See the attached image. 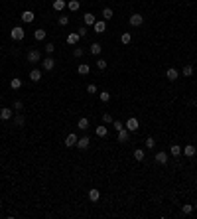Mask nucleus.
<instances>
[{
    "label": "nucleus",
    "instance_id": "nucleus-1",
    "mask_svg": "<svg viewBox=\"0 0 197 219\" xmlns=\"http://www.w3.org/2000/svg\"><path fill=\"white\" fill-rule=\"evenodd\" d=\"M24 36H26V32L24 28H20V26H16V28L10 30V38L16 40V42H20V40H24Z\"/></svg>",
    "mask_w": 197,
    "mask_h": 219
},
{
    "label": "nucleus",
    "instance_id": "nucleus-27",
    "mask_svg": "<svg viewBox=\"0 0 197 219\" xmlns=\"http://www.w3.org/2000/svg\"><path fill=\"white\" fill-rule=\"evenodd\" d=\"M144 150H142V148H136L134 150V160H138V162H142V160H144Z\"/></svg>",
    "mask_w": 197,
    "mask_h": 219
},
{
    "label": "nucleus",
    "instance_id": "nucleus-40",
    "mask_svg": "<svg viewBox=\"0 0 197 219\" xmlns=\"http://www.w3.org/2000/svg\"><path fill=\"white\" fill-rule=\"evenodd\" d=\"M22 109H24L22 101H14V111H22Z\"/></svg>",
    "mask_w": 197,
    "mask_h": 219
},
{
    "label": "nucleus",
    "instance_id": "nucleus-25",
    "mask_svg": "<svg viewBox=\"0 0 197 219\" xmlns=\"http://www.w3.org/2000/svg\"><path fill=\"white\" fill-rule=\"evenodd\" d=\"M67 8L71 10V12H77V10H79V0H69V2H67Z\"/></svg>",
    "mask_w": 197,
    "mask_h": 219
},
{
    "label": "nucleus",
    "instance_id": "nucleus-28",
    "mask_svg": "<svg viewBox=\"0 0 197 219\" xmlns=\"http://www.w3.org/2000/svg\"><path fill=\"white\" fill-rule=\"evenodd\" d=\"M120 42H122V44H130V42H132V36H130V32H124V34H122L120 36Z\"/></svg>",
    "mask_w": 197,
    "mask_h": 219
},
{
    "label": "nucleus",
    "instance_id": "nucleus-13",
    "mask_svg": "<svg viewBox=\"0 0 197 219\" xmlns=\"http://www.w3.org/2000/svg\"><path fill=\"white\" fill-rule=\"evenodd\" d=\"M30 79L34 83H38L40 79H41V71H40V69H32V71H30Z\"/></svg>",
    "mask_w": 197,
    "mask_h": 219
},
{
    "label": "nucleus",
    "instance_id": "nucleus-31",
    "mask_svg": "<svg viewBox=\"0 0 197 219\" xmlns=\"http://www.w3.org/2000/svg\"><path fill=\"white\" fill-rule=\"evenodd\" d=\"M113 16H114V12H113L110 8H105V10H103V18H105V22H106V20H110Z\"/></svg>",
    "mask_w": 197,
    "mask_h": 219
},
{
    "label": "nucleus",
    "instance_id": "nucleus-5",
    "mask_svg": "<svg viewBox=\"0 0 197 219\" xmlns=\"http://www.w3.org/2000/svg\"><path fill=\"white\" fill-rule=\"evenodd\" d=\"M93 28H95L97 34H105V32H106V22H105V20H97V22L93 24Z\"/></svg>",
    "mask_w": 197,
    "mask_h": 219
},
{
    "label": "nucleus",
    "instance_id": "nucleus-23",
    "mask_svg": "<svg viewBox=\"0 0 197 219\" xmlns=\"http://www.w3.org/2000/svg\"><path fill=\"white\" fill-rule=\"evenodd\" d=\"M99 197H101L99 190H89V199H91V201H99Z\"/></svg>",
    "mask_w": 197,
    "mask_h": 219
},
{
    "label": "nucleus",
    "instance_id": "nucleus-12",
    "mask_svg": "<svg viewBox=\"0 0 197 219\" xmlns=\"http://www.w3.org/2000/svg\"><path fill=\"white\" fill-rule=\"evenodd\" d=\"M75 144H77V134H73V132H71V134H67V138H65V146L69 148V146H75Z\"/></svg>",
    "mask_w": 197,
    "mask_h": 219
},
{
    "label": "nucleus",
    "instance_id": "nucleus-20",
    "mask_svg": "<svg viewBox=\"0 0 197 219\" xmlns=\"http://www.w3.org/2000/svg\"><path fill=\"white\" fill-rule=\"evenodd\" d=\"M169 154L178 158L179 154H182V146H179V144H172V148H169Z\"/></svg>",
    "mask_w": 197,
    "mask_h": 219
},
{
    "label": "nucleus",
    "instance_id": "nucleus-9",
    "mask_svg": "<svg viewBox=\"0 0 197 219\" xmlns=\"http://www.w3.org/2000/svg\"><path fill=\"white\" fill-rule=\"evenodd\" d=\"M154 160H156L158 164H162V166H164V164H168V154H166V152H156Z\"/></svg>",
    "mask_w": 197,
    "mask_h": 219
},
{
    "label": "nucleus",
    "instance_id": "nucleus-26",
    "mask_svg": "<svg viewBox=\"0 0 197 219\" xmlns=\"http://www.w3.org/2000/svg\"><path fill=\"white\" fill-rule=\"evenodd\" d=\"M95 22H97V20H95V14H91V12L85 14V24H87V26H93Z\"/></svg>",
    "mask_w": 197,
    "mask_h": 219
},
{
    "label": "nucleus",
    "instance_id": "nucleus-36",
    "mask_svg": "<svg viewBox=\"0 0 197 219\" xmlns=\"http://www.w3.org/2000/svg\"><path fill=\"white\" fill-rule=\"evenodd\" d=\"M57 22H59V26H67V24H69V16H59V20H57Z\"/></svg>",
    "mask_w": 197,
    "mask_h": 219
},
{
    "label": "nucleus",
    "instance_id": "nucleus-39",
    "mask_svg": "<svg viewBox=\"0 0 197 219\" xmlns=\"http://www.w3.org/2000/svg\"><path fill=\"white\" fill-rule=\"evenodd\" d=\"M77 34H79V38H85V36H87V26L79 28V30H77Z\"/></svg>",
    "mask_w": 197,
    "mask_h": 219
},
{
    "label": "nucleus",
    "instance_id": "nucleus-8",
    "mask_svg": "<svg viewBox=\"0 0 197 219\" xmlns=\"http://www.w3.org/2000/svg\"><path fill=\"white\" fill-rule=\"evenodd\" d=\"M41 67H44L45 71H51V69L55 67V61H53V57H45V59L41 61Z\"/></svg>",
    "mask_w": 197,
    "mask_h": 219
},
{
    "label": "nucleus",
    "instance_id": "nucleus-43",
    "mask_svg": "<svg viewBox=\"0 0 197 219\" xmlns=\"http://www.w3.org/2000/svg\"><path fill=\"white\" fill-rule=\"evenodd\" d=\"M73 55H75V57H81V55H83V47H75V50H73Z\"/></svg>",
    "mask_w": 197,
    "mask_h": 219
},
{
    "label": "nucleus",
    "instance_id": "nucleus-18",
    "mask_svg": "<svg viewBox=\"0 0 197 219\" xmlns=\"http://www.w3.org/2000/svg\"><path fill=\"white\" fill-rule=\"evenodd\" d=\"M166 77L169 79V81H175L178 79V69H173V67H169L168 71H166Z\"/></svg>",
    "mask_w": 197,
    "mask_h": 219
},
{
    "label": "nucleus",
    "instance_id": "nucleus-17",
    "mask_svg": "<svg viewBox=\"0 0 197 219\" xmlns=\"http://www.w3.org/2000/svg\"><path fill=\"white\" fill-rule=\"evenodd\" d=\"M89 51H91L93 55H101L103 47H101V44H97V42H95V44H91V47H89Z\"/></svg>",
    "mask_w": 197,
    "mask_h": 219
},
{
    "label": "nucleus",
    "instance_id": "nucleus-24",
    "mask_svg": "<svg viewBox=\"0 0 197 219\" xmlns=\"http://www.w3.org/2000/svg\"><path fill=\"white\" fill-rule=\"evenodd\" d=\"M95 132H97L99 138H105L106 134H109V129H106V126H97V130H95Z\"/></svg>",
    "mask_w": 197,
    "mask_h": 219
},
{
    "label": "nucleus",
    "instance_id": "nucleus-11",
    "mask_svg": "<svg viewBox=\"0 0 197 219\" xmlns=\"http://www.w3.org/2000/svg\"><path fill=\"white\" fill-rule=\"evenodd\" d=\"M65 6H67L65 0H53V10H55V12H61Z\"/></svg>",
    "mask_w": 197,
    "mask_h": 219
},
{
    "label": "nucleus",
    "instance_id": "nucleus-37",
    "mask_svg": "<svg viewBox=\"0 0 197 219\" xmlns=\"http://www.w3.org/2000/svg\"><path fill=\"white\" fill-rule=\"evenodd\" d=\"M44 50H45V53H49V55H51V53L55 51V46H53V44H45Z\"/></svg>",
    "mask_w": 197,
    "mask_h": 219
},
{
    "label": "nucleus",
    "instance_id": "nucleus-29",
    "mask_svg": "<svg viewBox=\"0 0 197 219\" xmlns=\"http://www.w3.org/2000/svg\"><path fill=\"white\" fill-rule=\"evenodd\" d=\"M99 99L103 101V103H109V101H110V93H109V91H101V93H99Z\"/></svg>",
    "mask_w": 197,
    "mask_h": 219
},
{
    "label": "nucleus",
    "instance_id": "nucleus-21",
    "mask_svg": "<svg viewBox=\"0 0 197 219\" xmlns=\"http://www.w3.org/2000/svg\"><path fill=\"white\" fill-rule=\"evenodd\" d=\"M45 36H47V32H45V30H36V32H34V38L38 40V42L45 40Z\"/></svg>",
    "mask_w": 197,
    "mask_h": 219
},
{
    "label": "nucleus",
    "instance_id": "nucleus-22",
    "mask_svg": "<svg viewBox=\"0 0 197 219\" xmlns=\"http://www.w3.org/2000/svg\"><path fill=\"white\" fill-rule=\"evenodd\" d=\"M77 42H79V34H69L67 36V44L69 46H77Z\"/></svg>",
    "mask_w": 197,
    "mask_h": 219
},
{
    "label": "nucleus",
    "instance_id": "nucleus-35",
    "mask_svg": "<svg viewBox=\"0 0 197 219\" xmlns=\"http://www.w3.org/2000/svg\"><path fill=\"white\" fill-rule=\"evenodd\" d=\"M154 146H156V140H154L152 136H148L146 138V148H154Z\"/></svg>",
    "mask_w": 197,
    "mask_h": 219
},
{
    "label": "nucleus",
    "instance_id": "nucleus-3",
    "mask_svg": "<svg viewBox=\"0 0 197 219\" xmlns=\"http://www.w3.org/2000/svg\"><path fill=\"white\" fill-rule=\"evenodd\" d=\"M40 59H41V53H40L38 50H30V51H28V61H30V63H38Z\"/></svg>",
    "mask_w": 197,
    "mask_h": 219
},
{
    "label": "nucleus",
    "instance_id": "nucleus-15",
    "mask_svg": "<svg viewBox=\"0 0 197 219\" xmlns=\"http://www.w3.org/2000/svg\"><path fill=\"white\" fill-rule=\"evenodd\" d=\"M195 146H193V144H187V146H185L183 148V154H185V156H187V158H191V156H195Z\"/></svg>",
    "mask_w": 197,
    "mask_h": 219
},
{
    "label": "nucleus",
    "instance_id": "nucleus-42",
    "mask_svg": "<svg viewBox=\"0 0 197 219\" xmlns=\"http://www.w3.org/2000/svg\"><path fill=\"white\" fill-rule=\"evenodd\" d=\"M103 122H106V125H110V122H113V116H110L109 113H105V115H103Z\"/></svg>",
    "mask_w": 197,
    "mask_h": 219
},
{
    "label": "nucleus",
    "instance_id": "nucleus-14",
    "mask_svg": "<svg viewBox=\"0 0 197 219\" xmlns=\"http://www.w3.org/2000/svg\"><path fill=\"white\" fill-rule=\"evenodd\" d=\"M77 129H81V130H87L89 129V119H87V116H83V119L77 120Z\"/></svg>",
    "mask_w": 197,
    "mask_h": 219
},
{
    "label": "nucleus",
    "instance_id": "nucleus-34",
    "mask_svg": "<svg viewBox=\"0 0 197 219\" xmlns=\"http://www.w3.org/2000/svg\"><path fill=\"white\" fill-rule=\"evenodd\" d=\"M113 126H114V130H116V132H118V130H122V129H124V125H122V122H120V120H113Z\"/></svg>",
    "mask_w": 197,
    "mask_h": 219
},
{
    "label": "nucleus",
    "instance_id": "nucleus-41",
    "mask_svg": "<svg viewBox=\"0 0 197 219\" xmlns=\"http://www.w3.org/2000/svg\"><path fill=\"white\" fill-rule=\"evenodd\" d=\"M87 93H89V95H95V93H97V87H95L93 83H91V85H87Z\"/></svg>",
    "mask_w": 197,
    "mask_h": 219
},
{
    "label": "nucleus",
    "instance_id": "nucleus-10",
    "mask_svg": "<svg viewBox=\"0 0 197 219\" xmlns=\"http://www.w3.org/2000/svg\"><path fill=\"white\" fill-rule=\"evenodd\" d=\"M34 18H36V14H34V12H30V10L22 12V20H24L26 24H32V22H34Z\"/></svg>",
    "mask_w": 197,
    "mask_h": 219
},
{
    "label": "nucleus",
    "instance_id": "nucleus-7",
    "mask_svg": "<svg viewBox=\"0 0 197 219\" xmlns=\"http://www.w3.org/2000/svg\"><path fill=\"white\" fill-rule=\"evenodd\" d=\"M142 22H144V18H142L140 14H132V16H130V26H134V28L142 26Z\"/></svg>",
    "mask_w": 197,
    "mask_h": 219
},
{
    "label": "nucleus",
    "instance_id": "nucleus-30",
    "mask_svg": "<svg viewBox=\"0 0 197 219\" xmlns=\"http://www.w3.org/2000/svg\"><path fill=\"white\" fill-rule=\"evenodd\" d=\"M182 73H183L185 77H191V75H193V65H185V67L182 69Z\"/></svg>",
    "mask_w": 197,
    "mask_h": 219
},
{
    "label": "nucleus",
    "instance_id": "nucleus-45",
    "mask_svg": "<svg viewBox=\"0 0 197 219\" xmlns=\"http://www.w3.org/2000/svg\"><path fill=\"white\" fill-rule=\"evenodd\" d=\"M193 207H195V209H197V201H195V205H193Z\"/></svg>",
    "mask_w": 197,
    "mask_h": 219
},
{
    "label": "nucleus",
    "instance_id": "nucleus-38",
    "mask_svg": "<svg viewBox=\"0 0 197 219\" xmlns=\"http://www.w3.org/2000/svg\"><path fill=\"white\" fill-rule=\"evenodd\" d=\"M24 122H26L24 116H16V119H14V125H16V126H24Z\"/></svg>",
    "mask_w": 197,
    "mask_h": 219
},
{
    "label": "nucleus",
    "instance_id": "nucleus-46",
    "mask_svg": "<svg viewBox=\"0 0 197 219\" xmlns=\"http://www.w3.org/2000/svg\"><path fill=\"white\" fill-rule=\"evenodd\" d=\"M195 188H197V180H195Z\"/></svg>",
    "mask_w": 197,
    "mask_h": 219
},
{
    "label": "nucleus",
    "instance_id": "nucleus-2",
    "mask_svg": "<svg viewBox=\"0 0 197 219\" xmlns=\"http://www.w3.org/2000/svg\"><path fill=\"white\" fill-rule=\"evenodd\" d=\"M124 129H128L130 132H136L138 129H140V125H138V119H134V116H130L128 120H126V125H124Z\"/></svg>",
    "mask_w": 197,
    "mask_h": 219
},
{
    "label": "nucleus",
    "instance_id": "nucleus-32",
    "mask_svg": "<svg viewBox=\"0 0 197 219\" xmlns=\"http://www.w3.org/2000/svg\"><path fill=\"white\" fill-rule=\"evenodd\" d=\"M10 87H12V89H20V87H22V79H12V81H10Z\"/></svg>",
    "mask_w": 197,
    "mask_h": 219
},
{
    "label": "nucleus",
    "instance_id": "nucleus-16",
    "mask_svg": "<svg viewBox=\"0 0 197 219\" xmlns=\"http://www.w3.org/2000/svg\"><path fill=\"white\" fill-rule=\"evenodd\" d=\"M128 134H130V130H128V129L118 130V142H126V140H128Z\"/></svg>",
    "mask_w": 197,
    "mask_h": 219
},
{
    "label": "nucleus",
    "instance_id": "nucleus-4",
    "mask_svg": "<svg viewBox=\"0 0 197 219\" xmlns=\"http://www.w3.org/2000/svg\"><path fill=\"white\" fill-rule=\"evenodd\" d=\"M89 144H91V138L89 136H83V138H77V144L75 146L79 150H85V148H89Z\"/></svg>",
    "mask_w": 197,
    "mask_h": 219
},
{
    "label": "nucleus",
    "instance_id": "nucleus-44",
    "mask_svg": "<svg viewBox=\"0 0 197 219\" xmlns=\"http://www.w3.org/2000/svg\"><path fill=\"white\" fill-rule=\"evenodd\" d=\"M97 67H99V69H106V61H105V59H99V61H97Z\"/></svg>",
    "mask_w": 197,
    "mask_h": 219
},
{
    "label": "nucleus",
    "instance_id": "nucleus-33",
    "mask_svg": "<svg viewBox=\"0 0 197 219\" xmlns=\"http://www.w3.org/2000/svg\"><path fill=\"white\" fill-rule=\"evenodd\" d=\"M182 211L185 213V215H189V213L193 211V205H191V204H185V205H182Z\"/></svg>",
    "mask_w": 197,
    "mask_h": 219
},
{
    "label": "nucleus",
    "instance_id": "nucleus-19",
    "mask_svg": "<svg viewBox=\"0 0 197 219\" xmlns=\"http://www.w3.org/2000/svg\"><path fill=\"white\" fill-rule=\"evenodd\" d=\"M77 71H79V75H89V71H91V67H89L87 63H81V65L77 67Z\"/></svg>",
    "mask_w": 197,
    "mask_h": 219
},
{
    "label": "nucleus",
    "instance_id": "nucleus-6",
    "mask_svg": "<svg viewBox=\"0 0 197 219\" xmlns=\"http://www.w3.org/2000/svg\"><path fill=\"white\" fill-rule=\"evenodd\" d=\"M12 116H14V111L12 109H6V107L0 109V119H2V120H10Z\"/></svg>",
    "mask_w": 197,
    "mask_h": 219
}]
</instances>
